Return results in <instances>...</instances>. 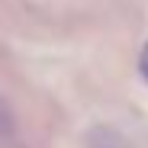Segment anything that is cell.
<instances>
[{"label": "cell", "instance_id": "cell-1", "mask_svg": "<svg viewBox=\"0 0 148 148\" xmlns=\"http://www.w3.org/2000/svg\"><path fill=\"white\" fill-rule=\"evenodd\" d=\"M0 132H7V113H3V106H0Z\"/></svg>", "mask_w": 148, "mask_h": 148}, {"label": "cell", "instance_id": "cell-2", "mask_svg": "<svg viewBox=\"0 0 148 148\" xmlns=\"http://www.w3.org/2000/svg\"><path fill=\"white\" fill-rule=\"evenodd\" d=\"M142 71L148 74V48H145V52H142Z\"/></svg>", "mask_w": 148, "mask_h": 148}]
</instances>
